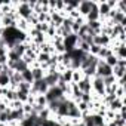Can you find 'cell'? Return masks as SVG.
Segmentation results:
<instances>
[{
    "label": "cell",
    "mask_w": 126,
    "mask_h": 126,
    "mask_svg": "<svg viewBox=\"0 0 126 126\" xmlns=\"http://www.w3.org/2000/svg\"><path fill=\"white\" fill-rule=\"evenodd\" d=\"M83 79V73H82V70L79 68V70H73V76H71V83H77V82H80Z\"/></svg>",
    "instance_id": "obj_17"
},
{
    "label": "cell",
    "mask_w": 126,
    "mask_h": 126,
    "mask_svg": "<svg viewBox=\"0 0 126 126\" xmlns=\"http://www.w3.org/2000/svg\"><path fill=\"white\" fill-rule=\"evenodd\" d=\"M47 89H49V86L46 85V82H45V79H42V80H36V82H33V85H31V91H30V95H45L46 92H47Z\"/></svg>",
    "instance_id": "obj_3"
},
{
    "label": "cell",
    "mask_w": 126,
    "mask_h": 126,
    "mask_svg": "<svg viewBox=\"0 0 126 126\" xmlns=\"http://www.w3.org/2000/svg\"><path fill=\"white\" fill-rule=\"evenodd\" d=\"M125 86H117V89H116V92H114V95H116V98H119V99H125Z\"/></svg>",
    "instance_id": "obj_24"
},
{
    "label": "cell",
    "mask_w": 126,
    "mask_h": 126,
    "mask_svg": "<svg viewBox=\"0 0 126 126\" xmlns=\"http://www.w3.org/2000/svg\"><path fill=\"white\" fill-rule=\"evenodd\" d=\"M74 126H85V123H83V122H82V120H80V122H79V123H77V125H74Z\"/></svg>",
    "instance_id": "obj_28"
},
{
    "label": "cell",
    "mask_w": 126,
    "mask_h": 126,
    "mask_svg": "<svg viewBox=\"0 0 126 126\" xmlns=\"http://www.w3.org/2000/svg\"><path fill=\"white\" fill-rule=\"evenodd\" d=\"M71 76H73V70L71 68H67V70H64L61 73V79L65 83H71Z\"/></svg>",
    "instance_id": "obj_16"
},
{
    "label": "cell",
    "mask_w": 126,
    "mask_h": 126,
    "mask_svg": "<svg viewBox=\"0 0 126 126\" xmlns=\"http://www.w3.org/2000/svg\"><path fill=\"white\" fill-rule=\"evenodd\" d=\"M8 64V56H0V65H6Z\"/></svg>",
    "instance_id": "obj_27"
},
{
    "label": "cell",
    "mask_w": 126,
    "mask_h": 126,
    "mask_svg": "<svg viewBox=\"0 0 126 126\" xmlns=\"http://www.w3.org/2000/svg\"><path fill=\"white\" fill-rule=\"evenodd\" d=\"M102 126H105V125H102Z\"/></svg>",
    "instance_id": "obj_31"
},
{
    "label": "cell",
    "mask_w": 126,
    "mask_h": 126,
    "mask_svg": "<svg viewBox=\"0 0 126 126\" xmlns=\"http://www.w3.org/2000/svg\"><path fill=\"white\" fill-rule=\"evenodd\" d=\"M45 96H46L47 102H50V101H56V99H61L62 96H65V95L62 94V91H61L58 86H52V88H49V89H47V92L45 94Z\"/></svg>",
    "instance_id": "obj_6"
},
{
    "label": "cell",
    "mask_w": 126,
    "mask_h": 126,
    "mask_svg": "<svg viewBox=\"0 0 126 126\" xmlns=\"http://www.w3.org/2000/svg\"><path fill=\"white\" fill-rule=\"evenodd\" d=\"M76 85H77V88L82 94H92V79L83 76V79L80 82H77Z\"/></svg>",
    "instance_id": "obj_7"
},
{
    "label": "cell",
    "mask_w": 126,
    "mask_h": 126,
    "mask_svg": "<svg viewBox=\"0 0 126 126\" xmlns=\"http://www.w3.org/2000/svg\"><path fill=\"white\" fill-rule=\"evenodd\" d=\"M16 15L21 19H28L33 15V9L30 8L28 2H18V5H16Z\"/></svg>",
    "instance_id": "obj_1"
},
{
    "label": "cell",
    "mask_w": 126,
    "mask_h": 126,
    "mask_svg": "<svg viewBox=\"0 0 126 126\" xmlns=\"http://www.w3.org/2000/svg\"><path fill=\"white\" fill-rule=\"evenodd\" d=\"M102 82H104V85H105V86H111V85H114V83H116V79H114V76L111 74V76L104 77V79H102Z\"/></svg>",
    "instance_id": "obj_25"
},
{
    "label": "cell",
    "mask_w": 126,
    "mask_h": 126,
    "mask_svg": "<svg viewBox=\"0 0 126 126\" xmlns=\"http://www.w3.org/2000/svg\"><path fill=\"white\" fill-rule=\"evenodd\" d=\"M110 55H113V50H111V47L110 46H107V47H101V50H99V53H98V59H105L107 56H110Z\"/></svg>",
    "instance_id": "obj_14"
},
{
    "label": "cell",
    "mask_w": 126,
    "mask_h": 126,
    "mask_svg": "<svg viewBox=\"0 0 126 126\" xmlns=\"http://www.w3.org/2000/svg\"><path fill=\"white\" fill-rule=\"evenodd\" d=\"M27 68H30V67L25 64V61H22V58L15 62V67H14V70H15L16 73H22V71H25Z\"/></svg>",
    "instance_id": "obj_13"
},
{
    "label": "cell",
    "mask_w": 126,
    "mask_h": 126,
    "mask_svg": "<svg viewBox=\"0 0 126 126\" xmlns=\"http://www.w3.org/2000/svg\"><path fill=\"white\" fill-rule=\"evenodd\" d=\"M62 126H73V125H70V123H65V125H62Z\"/></svg>",
    "instance_id": "obj_29"
},
{
    "label": "cell",
    "mask_w": 126,
    "mask_h": 126,
    "mask_svg": "<svg viewBox=\"0 0 126 126\" xmlns=\"http://www.w3.org/2000/svg\"><path fill=\"white\" fill-rule=\"evenodd\" d=\"M111 74H113V68H111L110 65H107L102 59H98V64H96V74H95V76L104 79V77L111 76Z\"/></svg>",
    "instance_id": "obj_4"
},
{
    "label": "cell",
    "mask_w": 126,
    "mask_h": 126,
    "mask_svg": "<svg viewBox=\"0 0 126 126\" xmlns=\"http://www.w3.org/2000/svg\"><path fill=\"white\" fill-rule=\"evenodd\" d=\"M2 68H3V67H2V65H0V71H2Z\"/></svg>",
    "instance_id": "obj_30"
},
{
    "label": "cell",
    "mask_w": 126,
    "mask_h": 126,
    "mask_svg": "<svg viewBox=\"0 0 126 126\" xmlns=\"http://www.w3.org/2000/svg\"><path fill=\"white\" fill-rule=\"evenodd\" d=\"M21 77H22V82H25V83H30V85H33V74H31V70L30 68H27L25 71H22L21 73Z\"/></svg>",
    "instance_id": "obj_15"
},
{
    "label": "cell",
    "mask_w": 126,
    "mask_h": 126,
    "mask_svg": "<svg viewBox=\"0 0 126 126\" xmlns=\"http://www.w3.org/2000/svg\"><path fill=\"white\" fill-rule=\"evenodd\" d=\"M30 70H31V74H33V80H34V82H36V80H42V79L45 77V71L40 68V65H39V67H31Z\"/></svg>",
    "instance_id": "obj_10"
},
{
    "label": "cell",
    "mask_w": 126,
    "mask_h": 126,
    "mask_svg": "<svg viewBox=\"0 0 126 126\" xmlns=\"http://www.w3.org/2000/svg\"><path fill=\"white\" fill-rule=\"evenodd\" d=\"M8 47H5V46H0V56H8Z\"/></svg>",
    "instance_id": "obj_26"
},
{
    "label": "cell",
    "mask_w": 126,
    "mask_h": 126,
    "mask_svg": "<svg viewBox=\"0 0 126 126\" xmlns=\"http://www.w3.org/2000/svg\"><path fill=\"white\" fill-rule=\"evenodd\" d=\"M123 105H125V99H119V98H116L113 102H110V104L107 105V108L111 110V111H114V113H117V111L122 110Z\"/></svg>",
    "instance_id": "obj_9"
},
{
    "label": "cell",
    "mask_w": 126,
    "mask_h": 126,
    "mask_svg": "<svg viewBox=\"0 0 126 126\" xmlns=\"http://www.w3.org/2000/svg\"><path fill=\"white\" fill-rule=\"evenodd\" d=\"M113 76L114 79H120V77H125L126 76V67H122V65H116L113 67Z\"/></svg>",
    "instance_id": "obj_11"
},
{
    "label": "cell",
    "mask_w": 126,
    "mask_h": 126,
    "mask_svg": "<svg viewBox=\"0 0 126 126\" xmlns=\"http://www.w3.org/2000/svg\"><path fill=\"white\" fill-rule=\"evenodd\" d=\"M92 2H94V0H82V2L79 3V9H77V12H79V15H80L82 18H86V15L91 12Z\"/></svg>",
    "instance_id": "obj_8"
},
{
    "label": "cell",
    "mask_w": 126,
    "mask_h": 126,
    "mask_svg": "<svg viewBox=\"0 0 126 126\" xmlns=\"http://www.w3.org/2000/svg\"><path fill=\"white\" fill-rule=\"evenodd\" d=\"M16 91H21V92H25V94H30L31 91V85L30 83H25V82H21L16 88Z\"/></svg>",
    "instance_id": "obj_20"
},
{
    "label": "cell",
    "mask_w": 126,
    "mask_h": 126,
    "mask_svg": "<svg viewBox=\"0 0 126 126\" xmlns=\"http://www.w3.org/2000/svg\"><path fill=\"white\" fill-rule=\"evenodd\" d=\"M37 19H39V22H46V24H49V22H50V15H49L47 12H40V14H37Z\"/></svg>",
    "instance_id": "obj_18"
},
{
    "label": "cell",
    "mask_w": 126,
    "mask_h": 126,
    "mask_svg": "<svg viewBox=\"0 0 126 126\" xmlns=\"http://www.w3.org/2000/svg\"><path fill=\"white\" fill-rule=\"evenodd\" d=\"M33 28H36L37 31H40V33L45 34V33L47 31V28H49V24H46V22H39V24H37L36 27H33Z\"/></svg>",
    "instance_id": "obj_23"
},
{
    "label": "cell",
    "mask_w": 126,
    "mask_h": 126,
    "mask_svg": "<svg viewBox=\"0 0 126 126\" xmlns=\"http://www.w3.org/2000/svg\"><path fill=\"white\" fill-rule=\"evenodd\" d=\"M33 105H39L40 108L47 107V99H46V96H45V95H36V96H34V104H33Z\"/></svg>",
    "instance_id": "obj_12"
},
{
    "label": "cell",
    "mask_w": 126,
    "mask_h": 126,
    "mask_svg": "<svg viewBox=\"0 0 126 126\" xmlns=\"http://www.w3.org/2000/svg\"><path fill=\"white\" fill-rule=\"evenodd\" d=\"M104 62H105L107 65H110V67L113 68V67H116V65H117V58H116L114 55H110V56H107V58L104 59Z\"/></svg>",
    "instance_id": "obj_22"
},
{
    "label": "cell",
    "mask_w": 126,
    "mask_h": 126,
    "mask_svg": "<svg viewBox=\"0 0 126 126\" xmlns=\"http://www.w3.org/2000/svg\"><path fill=\"white\" fill-rule=\"evenodd\" d=\"M9 76H6L5 73H0V88H9Z\"/></svg>",
    "instance_id": "obj_19"
},
{
    "label": "cell",
    "mask_w": 126,
    "mask_h": 126,
    "mask_svg": "<svg viewBox=\"0 0 126 126\" xmlns=\"http://www.w3.org/2000/svg\"><path fill=\"white\" fill-rule=\"evenodd\" d=\"M92 94H95L99 98H102L105 95V85H104L102 79L98 76L92 77Z\"/></svg>",
    "instance_id": "obj_2"
},
{
    "label": "cell",
    "mask_w": 126,
    "mask_h": 126,
    "mask_svg": "<svg viewBox=\"0 0 126 126\" xmlns=\"http://www.w3.org/2000/svg\"><path fill=\"white\" fill-rule=\"evenodd\" d=\"M77 42H79V39H77L76 34H68V36H65L64 39H62V45H64L65 53L71 52L73 49H76L77 47Z\"/></svg>",
    "instance_id": "obj_5"
},
{
    "label": "cell",
    "mask_w": 126,
    "mask_h": 126,
    "mask_svg": "<svg viewBox=\"0 0 126 126\" xmlns=\"http://www.w3.org/2000/svg\"><path fill=\"white\" fill-rule=\"evenodd\" d=\"M28 96H30V94H25V92H21V91H16V99H18L19 102H22V104H25V102L28 101Z\"/></svg>",
    "instance_id": "obj_21"
}]
</instances>
